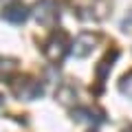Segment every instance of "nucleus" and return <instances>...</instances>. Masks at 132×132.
I'll use <instances>...</instances> for the list:
<instances>
[{
  "instance_id": "f257e3e1",
  "label": "nucleus",
  "mask_w": 132,
  "mask_h": 132,
  "mask_svg": "<svg viewBox=\"0 0 132 132\" xmlns=\"http://www.w3.org/2000/svg\"><path fill=\"white\" fill-rule=\"evenodd\" d=\"M66 51H68V35H66L64 31H57V33H53V38L48 40L46 48H44L46 57H48L51 62H60L62 57L66 55Z\"/></svg>"
},
{
  "instance_id": "f03ea898",
  "label": "nucleus",
  "mask_w": 132,
  "mask_h": 132,
  "mask_svg": "<svg viewBox=\"0 0 132 132\" xmlns=\"http://www.w3.org/2000/svg\"><path fill=\"white\" fill-rule=\"evenodd\" d=\"M13 93H15V97L31 101V99H35V97L42 95V86L35 79H20V81L13 84Z\"/></svg>"
},
{
  "instance_id": "7ed1b4c3",
  "label": "nucleus",
  "mask_w": 132,
  "mask_h": 132,
  "mask_svg": "<svg viewBox=\"0 0 132 132\" xmlns=\"http://www.w3.org/2000/svg\"><path fill=\"white\" fill-rule=\"evenodd\" d=\"M35 18H38L40 24H53L57 18V11H55V2L53 0H42L38 5V9H35Z\"/></svg>"
},
{
  "instance_id": "20e7f679",
  "label": "nucleus",
  "mask_w": 132,
  "mask_h": 132,
  "mask_svg": "<svg viewBox=\"0 0 132 132\" xmlns=\"http://www.w3.org/2000/svg\"><path fill=\"white\" fill-rule=\"evenodd\" d=\"M95 42H97V35H93V33H81L79 38L75 40V44H73V53L77 57H86L95 48Z\"/></svg>"
},
{
  "instance_id": "39448f33",
  "label": "nucleus",
  "mask_w": 132,
  "mask_h": 132,
  "mask_svg": "<svg viewBox=\"0 0 132 132\" xmlns=\"http://www.w3.org/2000/svg\"><path fill=\"white\" fill-rule=\"evenodd\" d=\"M27 7L22 5V2H15V5H11V7H7L5 11H2V18L5 20H9V22H24L27 20Z\"/></svg>"
},
{
  "instance_id": "423d86ee",
  "label": "nucleus",
  "mask_w": 132,
  "mask_h": 132,
  "mask_svg": "<svg viewBox=\"0 0 132 132\" xmlns=\"http://www.w3.org/2000/svg\"><path fill=\"white\" fill-rule=\"evenodd\" d=\"M117 55H119L117 51H110V53H106L104 60L99 62V66H97V79H99V81H104V79H106V75L110 73V68H112V62L117 60Z\"/></svg>"
},
{
  "instance_id": "0eeeda50",
  "label": "nucleus",
  "mask_w": 132,
  "mask_h": 132,
  "mask_svg": "<svg viewBox=\"0 0 132 132\" xmlns=\"http://www.w3.org/2000/svg\"><path fill=\"white\" fill-rule=\"evenodd\" d=\"M119 90H121L126 97H132V71H128L126 75L121 77V81H119Z\"/></svg>"
},
{
  "instance_id": "6e6552de",
  "label": "nucleus",
  "mask_w": 132,
  "mask_h": 132,
  "mask_svg": "<svg viewBox=\"0 0 132 132\" xmlns=\"http://www.w3.org/2000/svg\"><path fill=\"white\" fill-rule=\"evenodd\" d=\"M123 132H132V126H130V128H126V130H123Z\"/></svg>"
},
{
  "instance_id": "1a4fd4ad",
  "label": "nucleus",
  "mask_w": 132,
  "mask_h": 132,
  "mask_svg": "<svg viewBox=\"0 0 132 132\" xmlns=\"http://www.w3.org/2000/svg\"><path fill=\"white\" fill-rule=\"evenodd\" d=\"M0 104H2V97H0Z\"/></svg>"
},
{
  "instance_id": "9d476101",
  "label": "nucleus",
  "mask_w": 132,
  "mask_h": 132,
  "mask_svg": "<svg viewBox=\"0 0 132 132\" xmlns=\"http://www.w3.org/2000/svg\"><path fill=\"white\" fill-rule=\"evenodd\" d=\"M90 132H95V130H90Z\"/></svg>"
}]
</instances>
